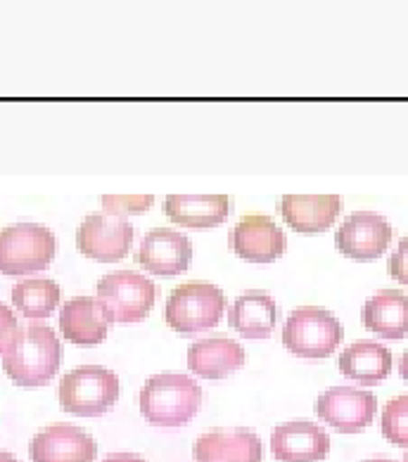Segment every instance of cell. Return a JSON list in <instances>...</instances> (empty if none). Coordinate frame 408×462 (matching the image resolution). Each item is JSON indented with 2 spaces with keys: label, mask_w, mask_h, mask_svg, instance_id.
I'll return each instance as SVG.
<instances>
[{
  "label": "cell",
  "mask_w": 408,
  "mask_h": 462,
  "mask_svg": "<svg viewBox=\"0 0 408 462\" xmlns=\"http://www.w3.org/2000/svg\"><path fill=\"white\" fill-rule=\"evenodd\" d=\"M62 365V342L48 325L20 328L3 354V370L20 386H43Z\"/></svg>",
  "instance_id": "6da1fadb"
},
{
  "label": "cell",
  "mask_w": 408,
  "mask_h": 462,
  "mask_svg": "<svg viewBox=\"0 0 408 462\" xmlns=\"http://www.w3.org/2000/svg\"><path fill=\"white\" fill-rule=\"evenodd\" d=\"M138 405L143 418L154 427H181L198 415L202 405V389L188 374H153L143 384Z\"/></svg>",
  "instance_id": "7a4b0ae2"
},
{
  "label": "cell",
  "mask_w": 408,
  "mask_h": 462,
  "mask_svg": "<svg viewBox=\"0 0 408 462\" xmlns=\"http://www.w3.org/2000/svg\"><path fill=\"white\" fill-rule=\"evenodd\" d=\"M226 310L224 291L211 282L192 280L169 294L164 306L166 325L179 335H198L211 329Z\"/></svg>",
  "instance_id": "3957f363"
},
{
  "label": "cell",
  "mask_w": 408,
  "mask_h": 462,
  "mask_svg": "<svg viewBox=\"0 0 408 462\" xmlns=\"http://www.w3.org/2000/svg\"><path fill=\"white\" fill-rule=\"evenodd\" d=\"M55 235L41 223H14L0 230V273L32 275L51 266L55 259Z\"/></svg>",
  "instance_id": "277c9868"
},
{
  "label": "cell",
  "mask_w": 408,
  "mask_h": 462,
  "mask_svg": "<svg viewBox=\"0 0 408 462\" xmlns=\"http://www.w3.org/2000/svg\"><path fill=\"white\" fill-rule=\"evenodd\" d=\"M122 393L119 377L100 365H81L71 370L60 382V405L62 411L81 418H93L107 412Z\"/></svg>",
  "instance_id": "5b68a950"
},
{
  "label": "cell",
  "mask_w": 408,
  "mask_h": 462,
  "mask_svg": "<svg viewBox=\"0 0 408 462\" xmlns=\"http://www.w3.org/2000/svg\"><path fill=\"white\" fill-rule=\"evenodd\" d=\"M345 329L330 310L319 306H301L287 316L283 344L300 358H328L335 354Z\"/></svg>",
  "instance_id": "8992f818"
},
{
  "label": "cell",
  "mask_w": 408,
  "mask_h": 462,
  "mask_svg": "<svg viewBox=\"0 0 408 462\" xmlns=\"http://www.w3.org/2000/svg\"><path fill=\"white\" fill-rule=\"evenodd\" d=\"M97 301L112 323H141L157 301V285L134 271H119L97 282Z\"/></svg>",
  "instance_id": "52a82bcc"
},
{
  "label": "cell",
  "mask_w": 408,
  "mask_h": 462,
  "mask_svg": "<svg viewBox=\"0 0 408 462\" xmlns=\"http://www.w3.org/2000/svg\"><path fill=\"white\" fill-rule=\"evenodd\" d=\"M134 245L131 223L107 214H90L77 230V247L83 256L100 263H115L126 259Z\"/></svg>",
  "instance_id": "ba28073f"
},
{
  "label": "cell",
  "mask_w": 408,
  "mask_h": 462,
  "mask_svg": "<svg viewBox=\"0 0 408 462\" xmlns=\"http://www.w3.org/2000/svg\"><path fill=\"white\" fill-rule=\"evenodd\" d=\"M377 411L376 393L354 386H332L316 399V415L342 434L364 431Z\"/></svg>",
  "instance_id": "9c48e42d"
},
{
  "label": "cell",
  "mask_w": 408,
  "mask_h": 462,
  "mask_svg": "<svg viewBox=\"0 0 408 462\" xmlns=\"http://www.w3.org/2000/svg\"><path fill=\"white\" fill-rule=\"evenodd\" d=\"M392 226L385 216L373 211H357L338 228L335 245L347 259L354 261H376L385 254L392 242Z\"/></svg>",
  "instance_id": "30bf717a"
},
{
  "label": "cell",
  "mask_w": 408,
  "mask_h": 462,
  "mask_svg": "<svg viewBox=\"0 0 408 462\" xmlns=\"http://www.w3.org/2000/svg\"><path fill=\"white\" fill-rule=\"evenodd\" d=\"M230 249L249 263H271L287 249L281 226L262 214H249L228 235Z\"/></svg>",
  "instance_id": "8fae6325"
},
{
  "label": "cell",
  "mask_w": 408,
  "mask_h": 462,
  "mask_svg": "<svg viewBox=\"0 0 408 462\" xmlns=\"http://www.w3.org/2000/svg\"><path fill=\"white\" fill-rule=\"evenodd\" d=\"M32 462H93L97 443L88 431L74 424H51L29 443Z\"/></svg>",
  "instance_id": "7c38bea8"
},
{
  "label": "cell",
  "mask_w": 408,
  "mask_h": 462,
  "mask_svg": "<svg viewBox=\"0 0 408 462\" xmlns=\"http://www.w3.org/2000/svg\"><path fill=\"white\" fill-rule=\"evenodd\" d=\"M192 245L185 235L172 228H154L143 237L141 247L135 252L138 266L153 275L173 278L190 266Z\"/></svg>",
  "instance_id": "4fadbf2b"
},
{
  "label": "cell",
  "mask_w": 408,
  "mask_h": 462,
  "mask_svg": "<svg viewBox=\"0 0 408 462\" xmlns=\"http://www.w3.org/2000/svg\"><path fill=\"white\" fill-rule=\"evenodd\" d=\"M271 450L278 462H319L330 453V437L319 424L294 420L275 427Z\"/></svg>",
  "instance_id": "5bb4252c"
},
{
  "label": "cell",
  "mask_w": 408,
  "mask_h": 462,
  "mask_svg": "<svg viewBox=\"0 0 408 462\" xmlns=\"http://www.w3.org/2000/svg\"><path fill=\"white\" fill-rule=\"evenodd\" d=\"M198 462H262V439L252 430H211L195 441Z\"/></svg>",
  "instance_id": "9a60e30c"
},
{
  "label": "cell",
  "mask_w": 408,
  "mask_h": 462,
  "mask_svg": "<svg viewBox=\"0 0 408 462\" xmlns=\"http://www.w3.org/2000/svg\"><path fill=\"white\" fill-rule=\"evenodd\" d=\"M278 211L294 233H326L338 221L342 199L338 195H285L278 204Z\"/></svg>",
  "instance_id": "2e32d148"
},
{
  "label": "cell",
  "mask_w": 408,
  "mask_h": 462,
  "mask_svg": "<svg viewBox=\"0 0 408 462\" xmlns=\"http://www.w3.org/2000/svg\"><path fill=\"white\" fill-rule=\"evenodd\" d=\"M245 363L243 346L230 337H207L188 348V370L204 380H224Z\"/></svg>",
  "instance_id": "e0dca14e"
},
{
  "label": "cell",
  "mask_w": 408,
  "mask_h": 462,
  "mask_svg": "<svg viewBox=\"0 0 408 462\" xmlns=\"http://www.w3.org/2000/svg\"><path fill=\"white\" fill-rule=\"evenodd\" d=\"M109 320L97 299L77 297L67 301L60 313V329L67 342L79 346H96L105 342L109 332Z\"/></svg>",
  "instance_id": "ac0fdd59"
},
{
  "label": "cell",
  "mask_w": 408,
  "mask_h": 462,
  "mask_svg": "<svg viewBox=\"0 0 408 462\" xmlns=\"http://www.w3.org/2000/svg\"><path fill=\"white\" fill-rule=\"evenodd\" d=\"M169 221L192 230L217 228L228 218L230 197L226 195H169L164 199Z\"/></svg>",
  "instance_id": "d6986e66"
},
{
  "label": "cell",
  "mask_w": 408,
  "mask_h": 462,
  "mask_svg": "<svg viewBox=\"0 0 408 462\" xmlns=\"http://www.w3.org/2000/svg\"><path fill=\"white\" fill-rule=\"evenodd\" d=\"M366 329L383 339H403L408 335V297L399 290H383L361 309Z\"/></svg>",
  "instance_id": "ffe728a7"
},
{
  "label": "cell",
  "mask_w": 408,
  "mask_h": 462,
  "mask_svg": "<svg viewBox=\"0 0 408 462\" xmlns=\"http://www.w3.org/2000/svg\"><path fill=\"white\" fill-rule=\"evenodd\" d=\"M339 373L358 384H380L392 373V351L370 339H361L339 354Z\"/></svg>",
  "instance_id": "44dd1931"
},
{
  "label": "cell",
  "mask_w": 408,
  "mask_h": 462,
  "mask_svg": "<svg viewBox=\"0 0 408 462\" xmlns=\"http://www.w3.org/2000/svg\"><path fill=\"white\" fill-rule=\"evenodd\" d=\"M278 320L275 301L262 290H247L230 306L228 323L247 339H264L274 332Z\"/></svg>",
  "instance_id": "7402d4cb"
},
{
  "label": "cell",
  "mask_w": 408,
  "mask_h": 462,
  "mask_svg": "<svg viewBox=\"0 0 408 462\" xmlns=\"http://www.w3.org/2000/svg\"><path fill=\"white\" fill-rule=\"evenodd\" d=\"M62 290L55 280L26 278L13 287V304L26 318H48L58 309Z\"/></svg>",
  "instance_id": "603a6c76"
},
{
  "label": "cell",
  "mask_w": 408,
  "mask_h": 462,
  "mask_svg": "<svg viewBox=\"0 0 408 462\" xmlns=\"http://www.w3.org/2000/svg\"><path fill=\"white\" fill-rule=\"evenodd\" d=\"M383 434L389 443L408 448V393L387 401L383 411Z\"/></svg>",
  "instance_id": "cb8c5ba5"
},
{
  "label": "cell",
  "mask_w": 408,
  "mask_h": 462,
  "mask_svg": "<svg viewBox=\"0 0 408 462\" xmlns=\"http://www.w3.org/2000/svg\"><path fill=\"white\" fill-rule=\"evenodd\" d=\"M153 195H105L102 197V209L107 216H134L143 214L153 207Z\"/></svg>",
  "instance_id": "d4e9b609"
},
{
  "label": "cell",
  "mask_w": 408,
  "mask_h": 462,
  "mask_svg": "<svg viewBox=\"0 0 408 462\" xmlns=\"http://www.w3.org/2000/svg\"><path fill=\"white\" fill-rule=\"evenodd\" d=\"M387 271L396 282H402V285L408 287V237H403L399 242V247H396V252L389 259Z\"/></svg>",
  "instance_id": "484cf974"
},
{
  "label": "cell",
  "mask_w": 408,
  "mask_h": 462,
  "mask_svg": "<svg viewBox=\"0 0 408 462\" xmlns=\"http://www.w3.org/2000/svg\"><path fill=\"white\" fill-rule=\"evenodd\" d=\"M17 329H20L17 316L10 310V306L0 304V354H5L7 346L13 344Z\"/></svg>",
  "instance_id": "4316f807"
},
{
  "label": "cell",
  "mask_w": 408,
  "mask_h": 462,
  "mask_svg": "<svg viewBox=\"0 0 408 462\" xmlns=\"http://www.w3.org/2000/svg\"><path fill=\"white\" fill-rule=\"evenodd\" d=\"M102 462H145V457L135 456V453H112Z\"/></svg>",
  "instance_id": "83f0119b"
},
{
  "label": "cell",
  "mask_w": 408,
  "mask_h": 462,
  "mask_svg": "<svg viewBox=\"0 0 408 462\" xmlns=\"http://www.w3.org/2000/svg\"><path fill=\"white\" fill-rule=\"evenodd\" d=\"M399 373H402L403 380L408 382V351L402 356V361H399Z\"/></svg>",
  "instance_id": "f1b7e54d"
},
{
  "label": "cell",
  "mask_w": 408,
  "mask_h": 462,
  "mask_svg": "<svg viewBox=\"0 0 408 462\" xmlns=\"http://www.w3.org/2000/svg\"><path fill=\"white\" fill-rule=\"evenodd\" d=\"M0 462H20L13 453H5V450H0Z\"/></svg>",
  "instance_id": "f546056e"
},
{
  "label": "cell",
  "mask_w": 408,
  "mask_h": 462,
  "mask_svg": "<svg viewBox=\"0 0 408 462\" xmlns=\"http://www.w3.org/2000/svg\"><path fill=\"white\" fill-rule=\"evenodd\" d=\"M364 462H396V460H389V457H373V460H364Z\"/></svg>",
  "instance_id": "4dcf8cb0"
},
{
  "label": "cell",
  "mask_w": 408,
  "mask_h": 462,
  "mask_svg": "<svg viewBox=\"0 0 408 462\" xmlns=\"http://www.w3.org/2000/svg\"><path fill=\"white\" fill-rule=\"evenodd\" d=\"M403 462H408V450H406V453H403Z\"/></svg>",
  "instance_id": "1f68e13d"
}]
</instances>
